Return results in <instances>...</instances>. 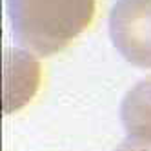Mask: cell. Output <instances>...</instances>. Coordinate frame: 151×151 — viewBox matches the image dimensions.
<instances>
[{"instance_id": "277c9868", "label": "cell", "mask_w": 151, "mask_h": 151, "mask_svg": "<svg viewBox=\"0 0 151 151\" xmlns=\"http://www.w3.org/2000/svg\"><path fill=\"white\" fill-rule=\"evenodd\" d=\"M120 120L129 135L151 137V77L137 82L126 93L120 106Z\"/></svg>"}, {"instance_id": "7a4b0ae2", "label": "cell", "mask_w": 151, "mask_h": 151, "mask_svg": "<svg viewBox=\"0 0 151 151\" xmlns=\"http://www.w3.org/2000/svg\"><path fill=\"white\" fill-rule=\"evenodd\" d=\"M109 37L137 68H151V0H116L109 13Z\"/></svg>"}, {"instance_id": "3957f363", "label": "cell", "mask_w": 151, "mask_h": 151, "mask_svg": "<svg viewBox=\"0 0 151 151\" xmlns=\"http://www.w3.org/2000/svg\"><path fill=\"white\" fill-rule=\"evenodd\" d=\"M40 82V66L27 53L6 51L4 62V111H15L29 102Z\"/></svg>"}, {"instance_id": "6da1fadb", "label": "cell", "mask_w": 151, "mask_h": 151, "mask_svg": "<svg viewBox=\"0 0 151 151\" xmlns=\"http://www.w3.org/2000/svg\"><path fill=\"white\" fill-rule=\"evenodd\" d=\"M96 0H7L13 37L38 57L66 49L89 27Z\"/></svg>"}, {"instance_id": "5b68a950", "label": "cell", "mask_w": 151, "mask_h": 151, "mask_svg": "<svg viewBox=\"0 0 151 151\" xmlns=\"http://www.w3.org/2000/svg\"><path fill=\"white\" fill-rule=\"evenodd\" d=\"M115 151H151V137H140V135H129Z\"/></svg>"}]
</instances>
